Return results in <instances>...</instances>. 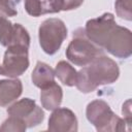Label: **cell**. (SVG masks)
<instances>
[{
  "instance_id": "6da1fadb",
  "label": "cell",
  "mask_w": 132,
  "mask_h": 132,
  "mask_svg": "<svg viewBox=\"0 0 132 132\" xmlns=\"http://www.w3.org/2000/svg\"><path fill=\"white\" fill-rule=\"evenodd\" d=\"M84 32L88 39L110 55L127 59L132 55V33L119 26L111 12H105L86 23Z\"/></svg>"
},
{
  "instance_id": "7a4b0ae2",
  "label": "cell",
  "mask_w": 132,
  "mask_h": 132,
  "mask_svg": "<svg viewBox=\"0 0 132 132\" xmlns=\"http://www.w3.org/2000/svg\"><path fill=\"white\" fill-rule=\"evenodd\" d=\"M119 76L120 68L116 61L102 54L77 71L75 87L81 93L88 94L99 86L113 84Z\"/></svg>"
},
{
  "instance_id": "3957f363",
  "label": "cell",
  "mask_w": 132,
  "mask_h": 132,
  "mask_svg": "<svg viewBox=\"0 0 132 132\" xmlns=\"http://www.w3.org/2000/svg\"><path fill=\"white\" fill-rule=\"evenodd\" d=\"M86 117L99 132L125 131V126H130V123L118 117L111 110L110 106L101 99L93 100L87 105Z\"/></svg>"
},
{
  "instance_id": "277c9868",
  "label": "cell",
  "mask_w": 132,
  "mask_h": 132,
  "mask_svg": "<svg viewBox=\"0 0 132 132\" xmlns=\"http://www.w3.org/2000/svg\"><path fill=\"white\" fill-rule=\"evenodd\" d=\"M65 54L72 64L82 67L104 53L102 48L88 39L82 29H78L73 33V38L68 44Z\"/></svg>"
},
{
  "instance_id": "5b68a950",
  "label": "cell",
  "mask_w": 132,
  "mask_h": 132,
  "mask_svg": "<svg viewBox=\"0 0 132 132\" xmlns=\"http://www.w3.org/2000/svg\"><path fill=\"white\" fill-rule=\"evenodd\" d=\"M67 37L65 23L58 18H50L43 21L38 29L39 45L47 55L56 54Z\"/></svg>"
},
{
  "instance_id": "8992f818",
  "label": "cell",
  "mask_w": 132,
  "mask_h": 132,
  "mask_svg": "<svg viewBox=\"0 0 132 132\" xmlns=\"http://www.w3.org/2000/svg\"><path fill=\"white\" fill-rule=\"evenodd\" d=\"M28 48L24 45L8 46L4 53L0 74L10 78L22 75L29 67Z\"/></svg>"
},
{
  "instance_id": "52a82bcc",
  "label": "cell",
  "mask_w": 132,
  "mask_h": 132,
  "mask_svg": "<svg viewBox=\"0 0 132 132\" xmlns=\"http://www.w3.org/2000/svg\"><path fill=\"white\" fill-rule=\"evenodd\" d=\"M6 111L8 116L16 117L23 120L27 128H32L39 125L44 119V112L42 108L30 98H23L12 103L8 106Z\"/></svg>"
},
{
  "instance_id": "ba28073f",
  "label": "cell",
  "mask_w": 132,
  "mask_h": 132,
  "mask_svg": "<svg viewBox=\"0 0 132 132\" xmlns=\"http://www.w3.org/2000/svg\"><path fill=\"white\" fill-rule=\"evenodd\" d=\"M0 44L6 47L11 45L29 47L30 35L21 24H12L6 18H0Z\"/></svg>"
},
{
  "instance_id": "9c48e42d",
  "label": "cell",
  "mask_w": 132,
  "mask_h": 132,
  "mask_svg": "<svg viewBox=\"0 0 132 132\" xmlns=\"http://www.w3.org/2000/svg\"><path fill=\"white\" fill-rule=\"evenodd\" d=\"M78 129L75 113L66 107L53 110L48 119L47 130L51 132H76Z\"/></svg>"
},
{
  "instance_id": "30bf717a",
  "label": "cell",
  "mask_w": 132,
  "mask_h": 132,
  "mask_svg": "<svg viewBox=\"0 0 132 132\" xmlns=\"http://www.w3.org/2000/svg\"><path fill=\"white\" fill-rule=\"evenodd\" d=\"M23 92V85L20 79H0V106H7L16 100Z\"/></svg>"
},
{
  "instance_id": "8fae6325",
  "label": "cell",
  "mask_w": 132,
  "mask_h": 132,
  "mask_svg": "<svg viewBox=\"0 0 132 132\" xmlns=\"http://www.w3.org/2000/svg\"><path fill=\"white\" fill-rule=\"evenodd\" d=\"M40 90V102L43 108L54 110L60 106L63 99V91L56 81Z\"/></svg>"
},
{
  "instance_id": "7c38bea8",
  "label": "cell",
  "mask_w": 132,
  "mask_h": 132,
  "mask_svg": "<svg viewBox=\"0 0 132 132\" xmlns=\"http://www.w3.org/2000/svg\"><path fill=\"white\" fill-rule=\"evenodd\" d=\"M31 80L35 87L42 89L55 81V71L46 63L38 61L32 71Z\"/></svg>"
},
{
  "instance_id": "4fadbf2b",
  "label": "cell",
  "mask_w": 132,
  "mask_h": 132,
  "mask_svg": "<svg viewBox=\"0 0 132 132\" xmlns=\"http://www.w3.org/2000/svg\"><path fill=\"white\" fill-rule=\"evenodd\" d=\"M54 71H55V76H57L63 85L67 86V87L75 86L77 71L68 62H66V61L58 62Z\"/></svg>"
},
{
  "instance_id": "5bb4252c",
  "label": "cell",
  "mask_w": 132,
  "mask_h": 132,
  "mask_svg": "<svg viewBox=\"0 0 132 132\" xmlns=\"http://www.w3.org/2000/svg\"><path fill=\"white\" fill-rule=\"evenodd\" d=\"M24 7L28 14L35 18L46 13H55L51 0H24Z\"/></svg>"
},
{
  "instance_id": "9a60e30c",
  "label": "cell",
  "mask_w": 132,
  "mask_h": 132,
  "mask_svg": "<svg viewBox=\"0 0 132 132\" xmlns=\"http://www.w3.org/2000/svg\"><path fill=\"white\" fill-rule=\"evenodd\" d=\"M27 126L25 122L16 117L9 116L0 126V131H12V132H24Z\"/></svg>"
},
{
  "instance_id": "2e32d148",
  "label": "cell",
  "mask_w": 132,
  "mask_h": 132,
  "mask_svg": "<svg viewBox=\"0 0 132 132\" xmlns=\"http://www.w3.org/2000/svg\"><path fill=\"white\" fill-rule=\"evenodd\" d=\"M132 0H116L114 9L121 19L126 21L132 20Z\"/></svg>"
},
{
  "instance_id": "e0dca14e",
  "label": "cell",
  "mask_w": 132,
  "mask_h": 132,
  "mask_svg": "<svg viewBox=\"0 0 132 132\" xmlns=\"http://www.w3.org/2000/svg\"><path fill=\"white\" fill-rule=\"evenodd\" d=\"M54 12H60L62 10H72L77 7H79L82 3L84 0H51Z\"/></svg>"
},
{
  "instance_id": "ac0fdd59",
  "label": "cell",
  "mask_w": 132,
  "mask_h": 132,
  "mask_svg": "<svg viewBox=\"0 0 132 132\" xmlns=\"http://www.w3.org/2000/svg\"><path fill=\"white\" fill-rule=\"evenodd\" d=\"M18 13L15 8V1L13 0H0V18L14 16Z\"/></svg>"
},
{
  "instance_id": "d6986e66",
  "label": "cell",
  "mask_w": 132,
  "mask_h": 132,
  "mask_svg": "<svg viewBox=\"0 0 132 132\" xmlns=\"http://www.w3.org/2000/svg\"><path fill=\"white\" fill-rule=\"evenodd\" d=\"M130 99L129 100H127L124 104H123V108H122V112H123V114L125 116V120L128 122V123H130L131 124V112H130Z\"/></svg>"
},
{
  "instance_id": "ffe728a7",
  "label": "cell",
  "mask_w": 132,
  "mask_h": 132,
  "mask_svg": "<svg viewBox=\"0 0 132 132\" xmlns=\"http://www.w3.org/2000/svg\"><path fill=\"white\" fill-rule=\"evenodd\" d=\"M0 67H1V65H0Z\"/></svg>"
}]
</instances>
